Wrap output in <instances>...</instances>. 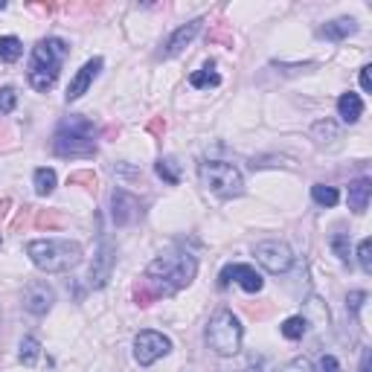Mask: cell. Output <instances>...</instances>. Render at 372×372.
<instances>
[{
  "mask_svg": "<svg viewBox=\"0 0 372 372\" xmlns=\"http://www.w3.org/2000/svg\"><path fill=\"white\" fill-rule=\"evenodd\" d=\"M198 273V259L186 251H172L158 256L148 268H146V279L143 283L158 294V297H172L180 288H186Z\"/></svg>",
  "mask_w": 372,
  "mask_h": 372,
  "instance_id": "6da1fadb",
  "label": "cell"
},
{
  "mask_svg": "<svg viewBox=\"0 0 372 372\" xmlns=\"http://www.w3.org/2000/svg\"><path fill=\"white\" fill-rule=\"evenodd\" d=\"M26 256L47 273H65L82 262V247L70 239H38L26 244Z\"/></svg>",
  "mask_w": 372,
  "mask_h": 372,
  "instance_id": "7a4b0ae2",
  "label": "cell"
},
{
  "mask_svg": "<svg viewBox=\"0 0 372 372\" xmlns=\"http://www.w3.org/2000/svg\"><path fill=\"white\" fill-rule=\"evenodd\" d=\"M53 151L58 158H90L97 154V128L87 116H67L53 134Z\"/></svg>",
  "mask_w": 372,
  "mask_h": 372,
  "instance_id": "3957f363",
  "label": "cell"
},
{
  "mask_svg": "<svg viewBox=\"0 0 372 372\" xmlns=\"http://www.w3.org/2000/svg\"><path fill=\"white\" fill-rule=\"evenodd\" d=\"M67 58V41L61 38H41L33 50V58H29V70L26 79L35 90H50L58 79V70Z\"/></svg>",
  "mask_w": 372,
  "mask_h": 372,
  "instance_id": "277c9868",
  "label": "cell"
},
{
  "mask_svg": "<svg viewBox=\"0 0 372 372\" xmlns=\"http://www.w3.org/2000/svg\"><path fill=\"white\" fill-rule=\"evenodd\" d=\"M241 323L233 312H227V308H221V312H215L207 323V344L215 355H221V358H230L241 349Z\"/></svg>",
  "mask_w": 372,
  "mask_h": 372,
  "instance_id": "5b68a950",
  "label": "cell"
},
{
  "mask_svg": "<svg viewBox=\"0 0 372 372\" xmlns=\"http://www.w3.org/2000/svg\"><path fill=\"white\" fill-rule=\"evenodd\" d=\"M198 175H201V183L212 195H219L224 201L230 198H239L244 192V177L241 172L233 166V163H224V160H207L198 166Z\"/></svg>",
  "mask_w": 372,
  "mask_h": 372,
  "instance_id": "8992f818",
  "label": "cell"
},
{
  "mask_svg": "<svg viewBox=\"0 0 372 372\" xmlns=\"http://www.w3.org/2000/svg\"><path fill=\"white\" fill-rule=\"evenodd\" d=\"M169 352H172V340L154 329H146L134 337V358L140 366H151L154 361H160Z\"/></svg>",
  "mask_w": 372,
  "mask_h": 372,
  "instance_id": "52a82bcc",
  "label": "cell"
},
{
  "mask_svg": "<svg viewBox=\"0 0 372 372\" xmlns=\"http://www.w3.org/2000/svg\"><path fill=\"white\" fill-rule=\"evenodd\" d=\"M256 259L270 273H285L294 265V253H291V247L285 241H259L256 244Z\"/></svg>",
  "mask_w": 372,
  "mask_h": 372,
  "instance_id": "ba28073f",
  "label": "cell"
},
{
  "mask_svg": "<svg viewBox=\"0 0 372 372\" xmlns=\"http://www.w3.org/2000/svg\"><path fill=\"white\" fill-rule=\"evenodd\" d=\"M114 265H116V247L108 239H102L97 256H93V265H90V276H87L90 288H105L114 273Z\"/></svg>",
  "mask_w": 372,
  "mask_h": 372,
  "instance_id": "9c48e42d",
  "label": "cell"
},
{
  "mask_svg": "<svg viewBox=\"0 0 372 372\" xmlns=\"http://www.w3.org/2000/svg\"><path fill=\"white\" fill-rule=\"evenodd\" d=\"M201 26H204V18H195V21H190V23H180L175 33L163 41V47H160V58H175V55H180L186 47H190L192 41H195V35L201 33Z\"/></svg>",
  "mask_w": 372,
  "mask_h": 372,
  "instance_id": "30bf717a",
  "label": "cell"
},
{
  "mask_svg": "<svg viewBox=\"0 0 372 372\" xmlns=\"http://www.w3.org/2000/svg\"><path fill=\"white\" fill-rule=\"evenodd\" d=\"M55 302V294L47 283H41V279H35V283H29L23 288V308L29 314H35V317H44L50 308Z\"/></svg>",
  "mask_w": 372,
  "mask_h": 372,
  "instance_id": "8fae6325",
  "label": "cell"
},
{
  "mask_svg": "<svg viewBox=\"0 0 372 372\" xmlns=\"http://www.w3.org/2000/svg\"><path fill=\"white\" fill-rule=\"evenodd\" d=\"M230 279H236V283H239L247 294H259L262 285H265V283H262V273H256V268H251V265H227V268L221 270L219 285L227 288Z\"/></svg>",
  "mask_w": 372,
  "mask_h": 372,
  "instance_id": "7c38bea8",
  "label": "cell"
},
{
  "mask_svg": "<svg viewBox=\"0 0 372 372\" xmlns=\"http://www.w3.org/2000/svg\"><path fill=\"white\" fill-rule=\"evenodd\" d=\"M99 70H102V58H99V55H97V58H90V61H84L82 70L73 76V82H70V87H67V102L82 99L84 93H87V87L93 84V79L99 76Z\"/></svg>",
  "mask_w": 372,
  "mask_h": 372,
  "instance_id": "4fadbf2b",
  "label": "cell"
},
{
  "mask_svg": "<svg viewBox=\"0 0 372 372\" xmlns=\"http://www.w3.org/2000/svg\"><path fill=\"white\" fill-rule=\"evenodd\" d=\"M111 204H114V221L116 224H131L140 215V201L134 195H128L126 190H116Z\"/></svg>",
  "mask_w": 372,
  "mask_h": 372,
  "instance_id": "5bb4252c",
  "label": "cell"
},
{
  "mask_svg": "<svg viewBox=\"0 0 372 372\" xmlns=\"http://www.w3.org/2000/svg\"><path fill=\"white\" fill-rule=\"evenodd\" d=\"M337 114H340V119L352 126V122H358L361 114H363V99L358 97V93H352V90L344 93V97L337 99Z\"/></svg>",
  "mask_w": 372,
  "mask_h": 372,
  "instance_id": "9a60e30c",
  "label": "cell"
},
{
  "mask_svg": "<svg viewBox=\"0 0 372 372\" xmlns=\"http://www.w3.org/2000/svg\"><path fill=\"white\" fill-rule=\"evenodd\" d=\"M369 192H372V180L369 177H358L349 183V207L352 212H363L369 204Z\"/></svg>",
  "mask_w": 372,
  "mask_h": 372,
  "instance_id": "2e32d148",
  "label": "cell"
},
{
  "mask_svg": "<svg viewBox=\"0 0 372 372\" xmlns=\"http://www.w3.org/2000/svg\"><path fill=\"white\" fill-rule=\"evenodd\" d=\"M355 33H358V23L352 18H337V21H332V23L323 26V35L332 38V41H344V38H349Z\"/></svg>",
  "mask_w": 372,
  "mask_h": 372,
  "instance_id": "e0dca14e",
  "label": "cell"
},
{
  "mask_svg": "<svg viewBox=\"0 0 372 372\" xmlns=\"http://www.w3.org/2000/svg\"><path fill=\"white\" fill-rule=\"evenodd\" d=\"M23 55V44L15 35H0V61H18Z\"/></svg>",
  "mask_w": 372,
  "mask_h": 372,
  "instance_id": "ac0fdd59",
  "label": "cell"
},
{
  "mask_svg": "<svg viewBox=\"0 0 372 372\" xmlns=\"http://www.w3.org/2000/svg\"><path fill=\"white\" fill-rule=\"evenodd\" d=\"M38 355H41V344H38V337H23L21 340V352H18V358H21V363H26V366H33L35 361H38Z\"/></svg>",
  "mask_w": 372,
  "mask_h": 372,
  "instance_id": "d6986e66",
  "label": "cell"
},
{
  "mask_svg": "<svg viewBox=\"0 0 372 372\" xmlns=\"http://www.w3.org/2000/svg\"><path fill=\"white\" fill-rule=\"evenodd\" d=\"M312 198H314V204H320V207H334V204L340 201L337 190H334V186H326V183H314V186H312Z\"/></svg>",
  "mask_w": 372,
  "mask_h": 372,
  "instance_id": "ffe728a7",
  "label": "cell"
},
{
  "mask_svg": "<svg viewBox=\"0 0 372 372\" xmlns=\"http://www.w3.org/2000/svg\"><path fill=\"white\" fill-rule=\"evenodd\" d=\"M190 84H192V87H215V84H221V76L207 65L204 70H195V73L190 76Z\"/></svg>",
  "mask_w": 372,
  "mask_h": 372,
  "instance_id": "44dd1931",
  "label": "cell"
},
{
  "mask_svg": "<svg viewBox=\"0 0 372 372\" xmlns=\"http://www.w3.org/2000/svg\"><path fill=\"white\" fill-rule=\"evenodd\" d=\"M158 175H160L166 183L177 186V183H180V169H177V160H175V158H160V160H158Z\"/></svg>",
  "mask_w": 372,
  "mask_h": 372,
  "instance_id": "7402d4cb",
  "label": "cell"
},
{
  "mask_svg": "<svg viewBox=\"0 0 372 372\" xmlns=\"http://www.w3.org/2000/svg\"><path fill=\"white\" fill-rule=\"evenodd\" d=\"M312 134H314V140L317 143H334L337 140V126L332 119H320V122H314V128H312Z\"/></svg>",
  "mask_w": 372,
  "mask_h": 372,
  "instance_id": "603a6c76",
  "label": "cell"
},
{
  "mask_svg": "<svg viewBox=\"0 0 372 372\" xmlns=\"http://www.w3.org/2000/svg\"><path fill=\"white\" fill-rule=\"evenodd\" d=\"M305 332H308V320H305L302 314H297V317H288V320L283 323V334H285L288 340H300Z\"/></svg>",
  "mask_w": 372,
  "mask_h": 372,
  "instance_id": "cb8c5ba5",
  "label": "cell"
},
{
  "mask_svg": "<svg viewBox=\"0 0 372 372\" xmlns=\"http://www.w3.org/2000/svg\"><path fill=\"white\" fill-rule=\"evenodd\" d=\"M35 192L38 195H50L55 190V172L53 169H35Z\"/></svg>",
  "mask_w": 372,
  "mask_h": 372,
  "instance_id": "d4e9b609",
  "label": "cell"
},
{
  "mask_svg": "<svg viewBox=\"0 0 372 372\" xmlns=\"http://www.w3.org/2000/svg\"><path fill=\"white\" fill-rule=\"evenodd\" d=\"M332 251H334V256L340 262H349L352 259L349 256V233H334L332 236Z\"/></svg>",
  "mask_w": 372,
  "mask_h": 372,
  "instance_id": "484cf974",
  "label": "cell"
},
{
  "mask_svg": "<svg viewBox=\"0 0 372 372\" xmlns=\"http://www.w3.org/2000/svg\"><path fill=\"white\" fill-rule=\"evenodd\" d=\"M358 262H361L363 273H372V241L369 239H361V244H358Z\"/></svg>",
  "mask_w": 372,
  "mask_h": 372,
  "instance_id": "4316f807",
  "label": "cell"
},
{
  "mask_svg": "<svg viewBox=\"0 0 372 372\" xmlns=\"http://www.w3.org/2000/svg\"><path fill=\"white\" fill-rule=\"evenodd\" d=\"M15 105H18V90L15 87H0V111L12 114Z\"/></svg>",
  "mask_w": 372,
  "mask_h": 372,
  "instance_id": "83f0119b",
  "label": "cell"
},
{
  "mask_svg": "<svg viewBox=\"0 0 372 372\" xmlns=\"http://www.w3.org/2000/svg\"><path fill=\"white\" fill-rule=\"evenodd\" d=\"M279 372H314V366L308 363L305 358H294V361H288Z\"/></svg>",
  "mask_w": 372,
  "mask_h": 372,
  "instance_id": "f1b7e54d",
  "label": "cell"
},
{
  "mask_svg": "<svg viewBox=\"0 0 372 372\" xmlns=\"http://www.w3.org/2000/svg\"><path fill=\"white\" fill-rule=\"evenodd\" d=\"M317 372H344V369H340V361L334 355H323L317 363Z\"/></svg>",
  "mask_w": 372,
  "mask_h": 372,
  "instance_id": "f546056e",
  "label": "cell"
},
{
  "mask_svg": "<svg viewBox=\"0 0 372 372\" xmlns=\"http://www.w3.org/2000/svg\"><path fill=\"white\" fill-rule=\"evenodd\" d=\"M363 300H366V291H352V294L346 297V305L352 308V312H358V308L363 305Z\"/></svg>",
  "mask_w": 372,
  "mask_h": 372,
  "instance_id": "4dcf8cb0",
  "label": "cell"
},
{
  "mask_svg": "<svg viewBox=\"0 0 372 372\" xmlns=\"http://www.w3.org/2000/svg\"><path fill=\"white\" fill-rule=\"evenodd\" d=\"M369 70H372V67H361V87H363L366 93L372 90V76H369Z\"/></svg>",
  "mask_w": 372,
  "mask_h": 372,
  "instance_id": "1f68e13d",
  "label": "cell"
},
{
  "mask_svg": "<svg viewBox=\"0 0 372 372\" xmlns=\"http://www.w3.org/2000/svg\"><path fill=\"white\" fill-rule=\"evenodd\" d=\"M361 372H372V352L369 349H363V355H361Z\"/></svg>",
  "mask_w": 372,
  "mask_h": 372,
  "instance_id": "d6a6232c",
  "label": "cell"
},
{
  "mask_svg": "<svg viewBox=\"0 0 372 372\" xmlns=\"http://www.w3.org/2000/svg\"><path fill=\"white\" fill-rule=\"evenodd\" d=\"M241 372H259V369H241Z\"/></svg>",
  "mask_w": 372,
  "mask_h": 372,
  "instance_id": "836d02e7",
  "label": "cell"
},
{
  "mask_svg": "<svg viewBox=\"0 0 372 372\" xmlns=\"http://www.w3.org/2000/svg\"><path fill=\"white\" fill-rule=\"evenodd\" d=\"M4 6H6V4H4V0H0V9H4Z\"/></svg>",
  "mask_w": 372,
  "mask_h": 372,
  "instance_id": "e575fe53",
  "label": "cell"
},
{
  "mask_svg": "<svg viewBox=\"0 0 372 372\" xmlns=\"http://www.w3.org/2000/svg\"><path fill=\"white\" fill-rule=\"evenodd\" d=\"M0 241H4V239H0Z\"/></svg>",
  "mask_w": 372,
  "mask_h": 372,
  "instance_id": "d590c367",
  "label": "cell"
}]
</instances>
